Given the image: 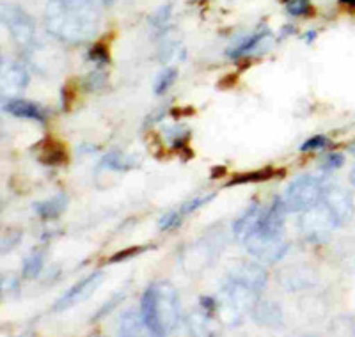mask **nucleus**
<instances>
[{"label": "nucleus", "instance_id": "f257e3e1", "mask_svg": "<svg viewBox=\"0 0 355 337\" xmlns=\"http://www.w3.org/2000/svg\"><path fill=\"white\" fill-rule=\"evenodd\" d=\"M100 24L98 0H49L44 8L46 31L62 43H87L98 34Z\"/></svg>", "mask_w": 355, "mask_h": 337}, {"label": "nucleus", "instance_id": "f03ea898", "mask_svg": "<svg viewBox=\"0 0 355 337\" xmlns=\"http://www.w3.org/2000/svg\"><path fill=\"white\" fill-rule=\"evenodd\" d=\"M286 213L283 197H275L268 208H263L256 227L243 238V245L252 256L266 263H275L288 252V243L284 241Z\"/></svg>", "mask_w": 355, "mask_h": 337}, {"label": "nucleus", "instance_id": "7ed1b4c3", "mask_svg": "<svg viewBox=\"0 0 355 337\" xmlns=\"http://www.w3.org/2000/svg\"><path fill=\"white\" fill-rule=\"evenodd\" d=\"M141 316L153 336L173 332L180 320V302L171 284H151L141 298Z\"/></svg>", "mask_w": 355, "mask_h": 337}, {"label": "nucleus", "instance_id": "20e7f679", "mask_svg": "<svg viewBox=\"0 0 355 337\" xmlns=\"http://www.w3.org/2000/svg\"><path fill=\"white\" fill-rule=\"evenodd\" d=\"M325 187L327 185L323 183V180L311 176V174L297 178L283 196L288 211L304 213L318 206L323 199V193H325Z\"/></svg>", "mask_w": 355, "mask_h": 337}, {"label": "nucleus", "instance_id": "39448f33", "mask_svg": "<svg viewBox=\"0 0 355 337\" xmlns=\"http://www.w3.org/2000/svg\"><path fill=\"white\" fill-rule=\"evenodd\" d=\"M2 24L21 49H33L34 40H36V24L20 6L4 2L2 4Z\"/></svg>", "mask_w": 355, "mask_h": 337}, {"label": "nucleus", "instance_id": "423d86ee", "mask_svg": "<svg viewBox=\"0 0 355 337\" xmlns=\"http://www.w3.org/2000/svg\"><path fill=\"white\" fill-rule=\"evenodd\" d=\"M322 202L329 208L332 218H334L336 225L341 227L347 222L352 221L355 211L354 199H352V193L347 189L338 185H327L325 187V193H323Z\"/></svg>", "mask_w": 355, "mask_h": 337}, {"label": "nucleus", "instance_id": "0eeeda50", "mask_svg": "<svg viewBox=\"0 0 355 337\" xmlns=\"http://www.w3.org/2000/svg\"><path fill=\"white\" fill-rule=\"evenodd\" d=\"M101 281H103L101 272H94L91 273V275H87V277L82 279L80 282H77V284L73 286L71 289H68V291H66V293L55 302L53 311H55V313H61V311L69 309V307H73V305L85 302L98 288H100Z\"/></svg>", "mask_w": 355, "mask_h": 337}, {"label": "nucleus", "instance_id": "6e6552de", "mask_svg": "<svg viewBox=\"0 0 355 337\" xmlns=\"http://www.w3.org/2000/svg\"><path fill=\"white\" fill-rule=\"evenodd\" d=\"M230 281L242 284L252 289L254 293H259L266 284V272L254 263H242L230 273Z\"/></svg>", "mask_w": 355, "mask_h": 337}, {"label": "nucleus", "instance_id": "1a4fd4ad", "mask_svg": "<svg viewBox=\"0 0 355 337\" xmlns=\"http://www.w3.org/2000/svg\"><path fill=\"white\" fill-rule=\"evenodd\" d=\"M28 84V73L21 64L11 62L6 66L2 60V98L21 93Z\"/></svg>", "mask_w": 355, "mask_h": 337}, {"label": "nucleus", "instance_id": "9d476101", "mask_svg": "<svg viewBox=\"0 0 355 337\" xmlns=\"http://www.w3.org/2000/svg\"><path fill=\"white\" fill-rule=\"evenodd\" d=\"M6 114L15 117H24V119H33L44 125L46 123V112L41 109L40 105L33 103L27 100H18V98H9L4 100V107H2Z\"/></svg>", "mask_w": 355, "mask_h": 337}, {"label": "nucleus", "instance_id": "9b49d317", "mask_svg": "<svg viewBox=\"0 0 355 337\" xmlns=\"http://www.w3.org/2000/svg\"><path fill=\"white\" fill-rule=\"evenodd\" d=\"M34 151L37 155V160L50 167H61L68 162V153H66L64 146L53 139H44V141L37 142Z\"/></svg>", "mask_w": 355, "mask_h": 337}, {"label": "nucleus", "instance_id": "f8f14e48", "mask_svg": "<svg viewBox=\"0 0 355 337\" xmlns=\"http://www.w3.org/2000/svg\"><path fill=\"white\" fill-rule=\"evenodd\" d=\"M268 37H270V31L268 28H258L249 37L242 40L240 43L233 44V49L227 50V57H231V59H242V57L258 52Z\"/></svg>", "mask_w": 355, "mask_h": 337}, {"label": "nucleus", "instance_id": "ddd939ff", "mask_svg": "<svg viewBox=\"0 0 355 337\" xmlns=\"http://www.w3.org/2000/svg\"><path fill=\"white\" fill-rule=\"evenodd\" d=\"M252 318L256 323L265 327H281L283 325V313L279 309V305L268 300L254 302L252 305Z\"/></svg>", "mask_w": 355, "mask_h": 337}, {"label": "nucleus", "instance_id": "4468645a", "mask_svg": "<svg viewBox=\"0 0 355 337\" xmlns=\"http://www.w3.org/2000/svg\"><path fill=\"white\" fill-rule=\"evenodd\" d=\"M261 213H263V206L259 205V202H252V205L249 206V209H247L242 217L233 224L234 236L239 238L240 241H243V238H245L247 234L256 227L259 217H261Z\"/></svg>", "mask_w": 355, "mask_h": 337}, {"label": "nucleus", "instance_id": "2eb2a0df", "mask_svg": "<svg viewBox=\"0 0 355 337\" xmlns=\"http://www.w3.org/2000/svg\"><path fill=\"white\" fill-rule=\"evenodd\" d=\"M139 165V158L133 155H126L121 151H110L105 157L101 158L100 167L109 168V171H116V173H128L132 168Z\"/></svg>", "mask_w": 355, "mask_h": 337}, {"label": "nucleus", "instance_id": "dca6fc26", "mask_svg": "<svg viewBox=\"0 0 355 337\" xmlns=\"http://www.w3.org/2000/svg\"><path fill=\"white\" fill-rule=\"evenodd\" d=\"M66 206H68V197H66V193H57L52 199H46V201H41L37 205H34V211L43 221H53V218L61 217Z\"/></svg>", "mask_w": 355, "mask_h": 337}, {"label": "nucleus", "instance_id": "f3484780", "mask_svg": "<svg viewBox=\"0 0 355 337\" xmlns=\"http://www.w3.org/2000/svg\"><path fill=\"white\" fill-rule=\"evenodd\" d=\"M277 173L279 171H275V168L272 167L259 168V171H250V173H242L239 174V176H234L226 187H239V185H247V183H263V181L272 180Z\"/></svg>", "mask_w": 355, "mask_h": 337}, {"label": "nucleus", "instance_id": "a211bd4d", "mask_svg": "<svg viewBox=\"0 0 355 337\" xmlns=\"http://www.w3.org/2000/svg\"><path fill=\"white\" fill-rule=\"evenodd\" d=\"M142 327L146 325L141 314L137 316L132 311H128V313L121 314V318H119V330L117 332L121 334V336H139Z\"/></svg>", "mask_w": 355, "mask_h": 337}, {"label": "nucleus", "instance_id": "6ab92c4d", "mask_svg": "<svg viewBox=\"0 0 355 337\" xmlns=\"http://www.w3.org/2000/svg\"><path fill=\"white\" fill-rule=\"evenodd\" d=\"M43 263H44V257L41 250H34L33 254H28V256L24 259V270H21L24 277L36 279L41 273V270H43Z\"/></svg>", "mask_w": 355, "mask_h": 337}, {"label": "nucleus", "instance_id": "aec40b11", "mask_svg": "<svg viewBox=\"0 0 355 337\" xmlns=\"http://www.w3.org/2000/svg\"><path fill=\"white\" fill-rule=\"evenodd\" d=\"M176 78H178V69H174V68H167V69H164V71L160 73V75H158V78H157V82H155V94H164L167 91V89L171 87V85L174 84V82H176Z\"/></svg>", "mask_w": 355, "mask_h": 337}, {"label": "nucleus", "instance_id": "412c9836", "mask_svg": "<svg viewBox=\"0 0 355 337\" xmlns=\"http://www.w3.org/2000/svg\"><path fill=\"white\" fill-rule=\"evenodd\" d=\"M150 249H153V247H150V245H137V247H128V249L125 250H119V252L114 254V256L110 257L109 265H114V263H119V261H126V259H132V257H137Z\"/></svg>", "mask_w": 355, "mask_h": 337}, {"label": "nucleus", "instance_id": "4be33fe9", "mask_svg": "<svg viewBox=\"0 0 355 337\" xmlns=\"http://www.w3.org/2000/svg\"><path fill=\"white\" fill-rule=\"evenodd\" d=\"M215 199V193H208V196H201V197H194V199H190V201H187L185 205L182 206V215L185 217V215H190V213L198 211L199 208H202L205 205H208L210 201H214Z\"/></svg>", "mask_w": 355, "mask_h": 337}, {"label": "nucleus", "instance_id": "5701e85b", "mask_svg": "<svg viewBox=\"0 0 355 337\" xmlns=\"http://www.w3.org/2000/svg\"><path fill=\"white\" fill-rule=\"evenodd\" d=\"M89 60H93L96 62L98 66H105L110 62V55H109V50H107L105 44H93V49L89 50Z\"/></svg>", "mask_w": 355, "mask_h": 337}, {"label": "nucleus", "instance_id": "b1692460", "mask_svg": "<svg viewBox=\"0 0 355 337\" xmlns=\"http://www.w3.org/2000/svg\"><path fill=\"white\" fill-rule=\"evenodd\" d=\"M182 211H169L166 215H162V218L158 221V229L162 231H171V229L178 227V225L182 224Z\"/></svg>", "mask_w": 355, "mask_h": 337}, {"label": "nucleus", "instance_id": "393cba45", "mask_svg": "<svg viewBox=\"0 0 355 337\" xmlns=\"http://www.w3.org/2000/svg\"><path fill=\"white\" fill-rule=\"evenodd\" d=\"M331 146V141H329L327 137L325 135H315L311 137L309 141L304 142L302 146H300V151L306 153V151H320V149H325Z\"/></svg>", "mask_w": 355, "mask_h": 337}, {"label": "nucleus", "instance_id": "a878e982", "mask_svg": "<svg viewBox=\"0 0 355 337\" xmlns=\"http://www.w3.org/2000/svg\"><path fill=\"white\" fill-rule=\"evenodd\" d=\"M21 240V233L20 231H15V229H8V233L4 234L2 238V256L8 252H11L15 247H17L18 241Z\"/></svg>", "mask_w": 355, "mask_h": 337}, {"label": "nucleus", "instance_id": "bb28decb", "mask_svg": "<svg viewBox=\"0 0 355 337\" xmlns=\"http://www.w3.org/2000/svg\"><path fill=\"white\" fill-rule=\"evenodd\" d=\"M286 9L291 17H302L306 12H309L311 2L309 0H288Z\"/></svg>", "mask_w": 355, "mask_h": 337}, {"label": "nucleus", "instance_id": "cd10ccee", "mask_svg": "<svg viewBox=\"0 0 355 337\" xmlns=\"http://www.w3.org/2000/svg\"><path fill=\"white\" fill-rule=\"evenodd\" d=\"M151 24L158 28V31H164V28L169 27L171 24V6H166V8H162L157 15L151 17Z\"/></svg>", "mask_w": 355, "mask_h": 337}, {"label": "nucleus", "instance_id": "c85d7f7f", "mask_svg": "<svg viewBox=\"0 0 355 337\" xmlns=\"http://www.w3.org/2000/svg\"><path fill=\"white\" fill-rule=\"evenodd\" d=\"M343 164H345L343 155H339V153H332V155H327V157L323 158L322 164H320V168H322V171H327V173H331V171H336V168H339Z\"/></svg>", "mask_w": 355, "mask_h": 337}, {"label": "nucleus", "instance_id": "c756f323", "mask_svg": "<svg viewBox=\"0 0 355 337\" xmlns=\"http://www.w3.org/2000/svg\"><path fill=\"white\" fill-rule=\"evenodd\" d=\"M176 57H185V50L180 46L178 43H166L164 49H162V60H171L176 59Z\"/></svg>", "mask_w": 355, "mask_h": 337}, {"label": "nucleus", "instance_id": "7c9ffc66", "mask_svg": "<svg viewBox=\"0 0 355 337\" xmlns=\"http://www.w3.org/2000/svg\"><path fill=\"white\" fill-rule=\"evenodd\" d=\"M105 80H107V76L105 73H101V71H94L89 75L87 82H85V87L89 89V91H96V89L103 87L105 85Z\"/></svg>", "mask_w": 355, "mask_h": 337}, {"label": "nucleus", "instance_id": "2f4dec72", "mask_svg": "<svg viewBox=\"0 0 355 337\" xmlns=\"http://www.w3.org/2000/svg\"><path fill=\"white\" fill-rule=\"evenodd\" d=\"M123 297H125V293H117L116 297L110 298L109 304H105V305H103V307H101L100 311H98L96 316L93 318V321H98V320H101V318H103V316H107V314H109L110 311H112L114 307H116V305L123 300Z\"/></svg>", "mask_w": 355, "mask_h": 337}, {"label": "nucleus", "instance_id": "473e14b6", "mask_svg": "<svg viewBox=\"0 0 355 337\" xmlns=\"http://www.w3.org/2000/svg\"><path fill=\"white\" fill-rule=\"evenodd\" d=\"M201 307L206 316H214L215 311L218 309V302L211 297H201Z\"/></svg>", "mask_w": 355, "mask_h": 337}, {"label": "nucleus", "instance_id": "72a5a7b5", "mask_svg": "<svg viewBox=\"0 0 355 337\" xmlns=\"http://www.w3.org/2000/svg\"><path fill=\"white\" fill-rule=\"evenodd\" d=\"M73 100H75V93L69 91V85H64V89H62V110L68 112V110L71 109Z\"/></svg>", "mask_w": 355, "mask_h": 337}, {"label": "nucleus", "instance_id": "f704fd0d", "mask_svg": "<svg viewBox=\"0 0 355 337\" xmlns=\"http://www.w3.org/2000/svg\"><path fill=\"white\" fill-rule=\"evenodd\" d=\"M224 174H226V168L224 167H215L214 168V174H211V178H218V176H224Z\"/></svg>", "mask_w": 355, "mask_h": 337}, {"label": "nucleus", "instance_id": "c9c22d12", "mask_svg": "<svg viewBox=\"0 0 355 337\" xmlns=\"http://www.w3.org/2000/svg\"><path fill=\"white\" fill-rule=\"evenodd\" d=\"M315 37H316L315 31H311V33H307V36H304V40H306V44L313 43V41H315Z\"/></svg>", "mask_w": 355, "mask_h": 337}, {"label": "nucleus", "instance_id": "e433bc0d", "mask_svg": "<svg viewBox=\"0 0 355 337\" xmlns=\"http://www.w3.org/2000/svg\"><path fill=\"white\" fill-rule=\"evenodd\" d=\"M341 4H347V6H352V8H355V0H341Z\"/></svg>", "mask_w": 355, "mask_h": 337}, {"label": "nucleus", "instance_id": "4c0bfd02", "mask_svg": "<svg viewBox=\"0 0 355 337\" xmlns=\"http://www.w3.org/2000/svg\"><path fill=\"white\" fill-rule=\"evenodd\" d=\"M350 183H352V185H355V167L352 168V174H350Z\"/></svg>", "mask_w": 355, "mask_h": 337}, {"label": "nucleus", "instance_id": "58836bf2", "mask_svg": "<svg viewBox=\"0 0 355 337\" xmlns=\"http://www.w3.org/2000/svg\"><path fill=\"white\" fill-rule=\"evenodd\" d=\"M350 153H354V155H355V144L350 148Z\"/></svg>", "mask_w": 355, "mask_h": 337}, {"label": "nucleus", "instance_id": "ea45409f", "mask_svg": "<svg viewBox=\"0 0 355 337\" xmlns=\"http://www.w3.org/2000/svg\"><path fill=\"white\" fill-rule=\"evenodd\" d=\"M107 2H110V0H107Z\"/></svg>", "mask_w": 355, "mask_h": 337}, {"label": "nucleus", "instance_id": "a19ab883", "mask_svg": "<svg viewBox=\"0 0 355 337\" xmlns=\"http://www.w3.org/2000/svg\"><path fill=\"white\" fill-rule=\"evenodd\" d=\"M284 2H288V0H284Z\"/></svg>", "mask_w": 355, "mask_h": 337}]
</instances>
